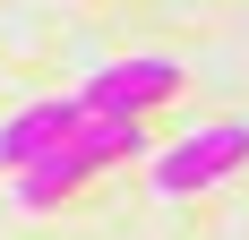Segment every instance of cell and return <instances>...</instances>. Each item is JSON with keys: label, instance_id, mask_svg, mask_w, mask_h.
I'll use <instances>...</instances> for the list:
<instances>
[{"label": "cell", "instance_id": "cell-4", "mask_svg": "<svg viewBox=\"0 0 249 240\" xmlns=\"http://www.w3.org/2000/svg\"><path fill=\"white\" fill-rule=\"evenodd\" d=\"M77 120H86V112H77L69 95H43V103H26L18 120H0V163H9V171H26L35 154H52V146L69 137Z\"/></svg>", "mask_w": 249, "mask_h": 240}, {"label": "cell", "instance_id": "cell-1", "mask_svg": "<svg viewBox=\"0 0 249 240\" xmlns=\"http://www.w3.org/2000/svg\"><path fill=\"white\" fill-rule=\"evenodd\" d=\"M138 146H146L138 120H77L52 154H35V163L18 171V206H60L69 189H86L103 163H121V154H138Z\"/></svg>", "mask_w": 249, "mask_h": 240}, {"label": "cell", "instance_id": "cell-2", "mask_svg": "<svg viewBox=\"0 0 249 240\" xmlns=\"http://www.w3.org/2000/svg\"><path fill=\"white\" fill-rule=\"evenodd\" d=\"M232 163H249V129H241V120H215V129H189L180 146L155 154V189H163V197H189V189H206V180H224Z\"/></svg>", "mask_w": 249, "mask_h": 240}, {"label": "cell", "instance_id": "cell-3", "mask_svg": "<svg viewBox=\"0 0 249 240\" xmlns=\"http://www.w3.org/2000/svg\"><path fill=\"white\" fill-rule=\"evenodd\" d=\"M172 86H180V69H172V60H155V51H146V60H112V69L77 95V112H86V120H138L146 103L172 95Z\"/></svg>", "mask_w": 249, "mask_h": 240}]
</instances>
